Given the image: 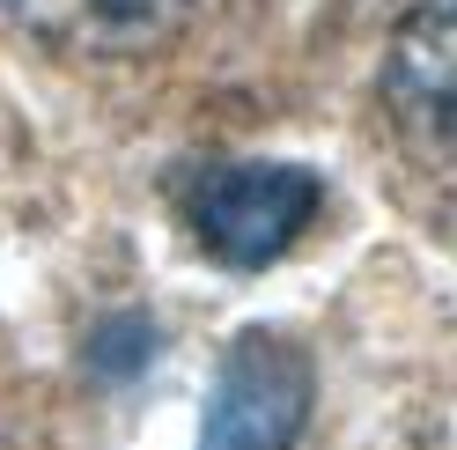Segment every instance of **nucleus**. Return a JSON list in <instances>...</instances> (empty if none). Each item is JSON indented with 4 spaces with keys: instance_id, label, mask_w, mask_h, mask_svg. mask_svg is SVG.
<instances>
[{
    "instance_id": "f257e3e1",
    "label": "nucleus",
    "mask_w": 457,
    "mask_h": 450,
    "mask_svg": "<svg viewBox=\"0 0 457 450\" xmlns=\"http://www.w3.org/2000/svg\"><path fill=\"white\" fill-rule=\"evenodd\" d=\"M318 214V178L295 162H214L185 185V221L207 259L259 273L288 251Z\"/></svg>"
},
{
    "instance_id": "f03ea898",
    "label": "nucleus",
    "mask_w": 457,
    "mask_h": 450,
    "mask_svg": "<svg viewBox=\"0 0 457 450\" xmlns=\"http://www.w3.org/2000/svg\"><path fill=\"white\" fill-rule=\"evenodd\" d=\"M303 421H310V354L266 325L237 332L207 391L199 450H295Z\"/></svg>"
},
{
    "instance_id": "7ed1b4c3",
    "label": "nucleus",
    "mask_w": 457,
    "mask_h": 450,
    "mask_svg": "<svg viewBox=\"0 0 457 450\" xmlns=\"http://www.w3.org/2000/svg\"><path fill=\"white\" fill-rule=\"evenodd\" d=\"M384 111L413 162H457V0H420L398 22L384 52Z\"/></svg>"
},
{
    "instance_id": "20e7f679",
    "label": "nucleus",
    "mask_w": 457,
    "mask_h": 450,
    "mask_svg": "<svg viewBox=\"0 0 457 450\" xmlns=\"http://www.w3.org/2000/svg\"><path fill=\"white\" fill-rule=\"evenodd\" d=\"M0 8L67 60H148L185 38L199 0H0Z\"/></svg>"
}]
</instances>
